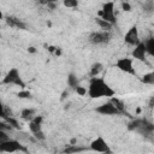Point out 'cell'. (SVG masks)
I'll return each mask as SVG.
<instances>
[{
	"mask_svg": "<svg viewBox=\"0 0 154 154\" xmlns=\"http://www.w3.org/2000/svg\"><path fill=\"white\" fill-rule=\"evenodd\" d=\"M101 11L103 13H114V2L113 1H107L102 5Z\"/></svg>",
	"mask_w": 154,
	"mask_h": 154,
	"instance_id": "16",
	"label": "cell"
},
{
	"mask_svg": "<svg viewBox=\"0 0 154 154\" xmlns=\"http://www.w3.org/2000/svg\"><path fill=\"white\" fill-rule=\"evenodd\" d=\"M89 41L93 45H106L111 41V34L107 30L103 31H95L89 35Z\"/></svg>",
	"mask_w": 154,
	"mask_h": 154,
	"instance_id": "4",
	"label": "cell"
},
{
	"mask_svg": "<svg viewBox=\"0 0 154 154\" xmlns=\"http://www.w3.org/2000/svg\"><path fill=\"white\" fill-rule=\"evenodd\" d=\"M90 148H91V150L99 152V153H111V152H112V150L109 149L107 142H106L101 136H99V137H96L95 140L91 141Z\"/></svg>",
	"mask_w": 154,
	"mask_h": 154,
	"instance_id": "7",
	"label": "cell"
},
{
	"mask_svg": "<svg viewBox=\"0 0 154 154\" xmlns=\"http://www.w3.org/2000/svg\"><path fill=\"white\" fill-rule=\"evenodd\" d=\"M17 96L19 99H31L32 97V94L29 90H20V91H18Z\"/></svg>",
	"mask_w": 154,
	"mask_h": 154,
	"instance_id": "24",
	"label": "cell"
},
{
	"mask_svg": "<svg viewBox=\"0 0 154 154\" xmlns=\"http://www.w3.org/2000/svg\"><path fill=\"white\" fill-rule=\"evenodd\" d=\"M124 42L129 46H136L140 42V35H138L137 25H132L128 30V32L124 36Z\"/></svg>",
	"mask_w": 154,
	"mask_h": 154,
	"instance_id": "6",
	"label": "cell"
},
{
	"mask_svg": "<svg viewBox=\"0 0 154 154\" xmlns=\"http://www.w3.org/2000/svg\"><path fill=\"white\" fill-rule=\"evenodd\" d=\"M82 148L76 147V144H71V147H67L64 149V153H73V152H82Z\"/></svg>",
	"mask_w": 154,
	"mask_h": 154,
	"instance_id": "25",
	"label": "cell"
},
{
	"mask_svg": "<svg viewBox=\"0 0 154 154\" xmlns=\"http://www.w3.org/2000/svg\"><path fill=\"white\" fill-rule=\"evenodd\" d=\"M141 81L144 83V84H154V73L153 72H148V73H144L141 78Z\"/></svg>",
	"mask_w": 154,
	"mask_h": 154,
	"instance_id": "17",
	"label": "cell"
},
{
	"mask_svg": "<svg viewBox=\"0 0 154 154\" xmlns=\"http://www.w3.org/2000/svg\"><path fill=\"white\" fill-rule=\"evenodd\" d=\"M6 116H7V114H6V109H5V107H4V105H2V102H1V100H0V118H1V119H5Z\"/></svg>",
	"mask_w": 154,
	"mask_h": 154,
	"instance_id": "31",
	"label": "cell"
},
{
	"mask_svg": "<svg viewBox=\"0 0 154 154\" xmlns=\"http://www.w3.org/2000/svg\"><path fill=\"white\" fill-rule=\"evenodd\" d=\"M143 43H144V47H146V53H148L149 55H153L154 54V38L149 37Z\"/></svg>",
	"mask_w": 154,
	"mask_h": 154,
	"instance_id": "14",
	"label": "cell"
},
{
	"mask_svg": "<svg viewBox=\"0 0 154 154\" xmlns=\"http://www.w3.org/2000/svg\"><path fill=\"white\" fill-rule=\"evenodd\" d=\"M135 48H134V51H132V53H131V55H132V58H135V59H137V60H140V61H146V47H144V43L142 42V41H140L136 46H134Z\"/></svg>",
	"mask_w": 154,
	"mask_h": 154,
	"instance_id": "9",
	"label": "cell"
},
{
	"mask_svg": "<svg viewBox=\"0 0 154 154\" xmlns=\"http://www.w3.org/2000/svg\"><path fill=\"white\" fill-rule=\"evenodd\" d=\"M95 111L100 114H103V116H116V114H120V112L116 108V106L108 101V102H105L102 105H100L99 107L95 108Z\"/></svg>",
	"mask_w": 154,
	"mask_h": 154,
	"instance_id": "8",
	"label": "cell"
},
{
	"mask_svg": "<svg viewBox=\"0 0 154 154\" xmlns=\"http://www.w3.org/2000/svg\"><path fill=\"white\" fill-rule=\"evenodd\" d=\"M76 142H77V140H76V138H71V141H70V143H71V144H75Z\"/></svg>",
	"mask_w": 154,
	"mask_h": 154,
	"instance_id": "38",
	"label": "cell"
},
{
	"mask_svg": "<svg viewBox=\"0 0 154 154\" xmlns=\"http://www.w3.org/2000/svg\"><path fill=\"white\" fill-rule=\"evenodd\" d=\"M31 120L35 122V123H37V124H42V122H43V117H42V116H34V118H32Z\"/></svg>",
	"mask_w": 154,
	"mask_h": 154,
	"instance_id": "32",
	"label": "cell"
},
{
	"mask_svg": "<svg viewBox=\"0 0 154 154\" xmlns=\"http://www.w3.org/2000/svg\"><path fill=\"white\" fill-rule=\"evenodd\" d=\"M35 112H36V111H35L34 108H24V109H22V112H20V118L24 119V120H26V122H29V120H31V119L34 118Z\"/></svg>",
	"mask_w": 154,
	"mask_h": 154,
	"instance_id": "13",
	"label": "cell"
},
{
	"mask_svg": "<svg viewBox=\"0 0 154 154\" xmlns=\"http://www.w3.org/2000/svg\"><path fill=\"white\" fill-rule=\"evenodd\" d=\"M144 1H148V0H144Z\"/></svg>",
	"mask_w": 154,
	"mask_h": 154,
	"instance_id": "42",
	"label": "cell"
},
{
	"mask_svg": "<svg viewBox=\"0 0 154 154\" xmlns=\"http://www.w3.org/2000/svg\"><path fill=\"white\" fill-rule=\"evenodd\" d=\"M34 137H35L37 141H43V140L46 138V136H45V134L42 132V130H40V131L35 132V134H34Z\"/></svg>",
	"mask_w": 154,
	"mask_h": 154,
	"instance_id": "28",
	"label": "cell"
},
{
	"mask_svg": "<svg viewBox=\"0 0 154 154\" xmlns=\"http://www.w3.org/2000/svg\"><path fill=\"white\" fill-rule=\"evenodd\" d=\"M0 130H12V126L10 124H7L6 122H0Z\"/></svg>",
	"mask_w": 154,
	"mask_h": 154,
	"instance_id": "30",
	"label": "cell"
},
{
	"mask_svg": "<svg viewBox=\"0 0 154 154\" xmlns=\"http://www.w3.org/2000/svg\"><path fill=\"white\" fill-rule=\"evenodd\" d=\"M67 85L71 87V88H73V89L78 85V79H77V77H76L75 73H70L67 76Z\"/></svg>",
	"mask_w": 154,
	"mask_h": 154,
	"instance_id": "18",
	"label": "cell"
},
{
	"mask_svg": "<svg viewBox=\"0 0 154 154\" xmlns=\"http://www.w3.org/2000/svg\"><path fill=\"white\" fill-rule=\"evenodd\" d=\"M102 70H103V65H102L101 63H94V64L91 65V67H90V76H91V77H95V76H97Z\"/></svg>",
	"mask_w": 154,
	"mask_h": 154,
	"instance_id": "15",
	"label": "cell"
},
{
	"mask_svg": "<svg viewBox=\"0 0 154 154\" xmlns=\"http://www.w3.org/2000/svg\"><path fill=\"white\" fill-rule=\"evenodd\" d=\"M38 2H40L41 5H47V4H48V0H38Z\"/></svg>",
	"mask_w": 154,
	"mask_h": 154,
	"instance_id": "37",
	"label": "cell"
},
{
	"mask_svg": "<svg viewBox=\"0 0 154 154\" xmlns=\"http://www.w3.org/2000/svg\"><path fill=\"white\" fill-rule=\"evenodd\" d=\"M6 20V24L10 25L11 28H17V29H22V30H25L26 29V25L25 23H23L20 19L16 18V17H12V16H8L5 18Z\"/></svg>",
	"mask_w": 154,
	"mask_h": 154,
	"instance_id": "10",
	"label": "cell"
},
{
	"mask_svg": "<svg viewBox=\"0 0 154 154\" xmlns=\"http://www.w3.org/2000/svg\"><path fill=\"white\" fill-rule=\"evenodd\" d=\"M0 152L5 153H14V152H28L25 147H23L17 140L8 138L7 141L0 143Z\"/></svg>",
	"mask_w": 154,
	"mask_h": 154,
	"instance_id": "3",
	"label": "cell"
},
{
	"mask_svg": "<svg viewBox=\"0 0 154 154\" xmlns=\"http://www.w3.org/2000/svg\"><path fill=\"white\" fill-rule=\"evenodd\" d=\"M2 18H4V16H2V13L0 12V19H2Z\"/></svg>",
	"mask_w": 154,
	"mask_h": 154,
	"instance_id": "40",
	"label": "cell"
},
{
	"mask_svg": "<svg viewBox=\"0 0 154 154\" xmlns=\"http://www.w3.org/2000/svg\"><path fill=\"white\" fill-rule=\"evenodd\" d=\"M63 4L65 7L69 8H75L78 6V0H63Z\"/></svg>",
	"mask_w": 154,
	"mask_h": 154,
	"instance_id": "23",
	"label": "cell"
},
{
	"mask_svg": "<svg viewBox=\"0 0 154 154\" xmlns=\"http://www.w3.org/2000/svg\"><path fill=\"white\" fill-rule=\"evenodd\" d=\"M96 23H97V25L101 28V29H103V30H107V31H109V29L112 28V24L111 23H108V22H106V20H103L102 18H96Z\"/></svg>",
	"mask_w": 154,
	"mask_h": 154,
	"instance_id": "19",
	"label": "cell"
},
{
	"mask_svg": "<svg viewBox=\"0 0 154 154\" xmlns=\"http://www.w3.org/2000/svg\"><path fill=\"white\" fill-rule=\"evenodd\" d=\"M141 123H142V119H134L131 123H129L128 129H129V130H137V129L140 128Z\"/></svg>",
	"mask_w": 154,
	"mask_h": 154,
	"instance_id": "22",
	"label": "cell"
},
{
	"mask_svg": "<svg viewBox=\"0 0 154 154\" xmlns=\"http://www.w3.org/2000/svg\"><path fill=\"white\" fill-rule=\"evenodd\" d=\"M75 90H76V93H77L78 95H81V96H84V95L87 94V89H85L84 87H81V85H77V87L75 88Z\"/></svg>",
	"mask_w": 154,
	"mask_h": 154,
	"instance_id": "27",
	"label": "cell"
},
{
	"mask_svg": "<svg viewBox=\"0 0 154 154\" xmlns=\"http://www.w3.org/2000/svg\"><path fill=\"white\" fill-rule=\"evenodd\" d=\"M111 102L116 106V108L120 112V114H128L126 113V109H125V105H124V102L122 101V100H119V99H117V97H111Z\"/></svg>",
	"mask_w": 154,
	"mask_h": 154,
	"instance_id": "12",
	"label": "cell"
},
{
	"mask_svg": "<svg viewBox=\"0 0 154 154\" xmlns=\"http://www.w3.org/2000/svg\"><path fill=\"white\" fill-rule=\"evenodd\" d=\"M97 16H99L100 18H102L103 20L111 23L112 25L116 24V22H117V18H116V14H114V13H103V12L100 10V11L97 12Z\"/></svg>",
	"mask_w": 154,
	"mask_h": 154,
	"instance_id": "11",
	"label": "cell"
},
{
	"mask_svg": "<svg viewBox=\"0 0 154 154\" xmlns=\"http://www.w3.org/2000/svg\"><path fill=\"white\" fill-rule=\"evenodd\" d=\"M53 53H54L55 55H58V57H59V55H61V49H60V48H58V47H55V49H54V52H53Z\"/></svg>",
	"mask_w": 154,
	"mask_h": 154,
	"instance_id": "34",
	"label": "cell"
},
{
	"mask_svg": "<svg viewBox=\"0 0 154 154\" xmlns=\"http://www.w3.org/2000/svg\"><path fill=\"white\" fill-rule=\"evenodd\" d=\"M54 49H55V47H54V46H48V51H49L51 53H53V52H54Z\"/></svg>",
	"mask_w": 154,
	"mask_h": 154,
	"instance_id": "36",
	"label": "cell"
},
{
	"mask_svg": "<svg viewBox=\"0 0 154 154\" xmlns=\"http://www.w3.org/2000/svg\"><path fill=\"white\" fill-rule=\"evenodd\" d=\"M0 36H1V35H0Z\"/></svg>",
	"mask_w": 154,
	"mask_h": 154,
	"instance_id": "43",
	"label": "cell"
},
{
	"mask_svg": "<svg viewBox=\"0 0 154 154\" xmlns=\"http://www.w3.org/2000/svg\"><path fill=\"white\" fill-rule=\"evenodd\" d=\"M1 84H14V85H18L20 88L25 87V83L23 82V79L20 77V73H19L18 69H16V67L10 69V71L2 78Z\"/></svg>",
	"mask_w": 154,
	"mask_h": 154,
	"instance_id": "2",
	"label": "cell"
},
{
	"mask_svg": "<svg viewBox=\"0 0 154 154\" xmlns=\"http://www.w3.org/2000/svg\"><path fill=\"white\" fill-rule=\"evenodd\" d=\"M123 1H126V0H123Z\"/></svg>",
	"mask_w": 154,
	"mask_h": 154,
	"instance_id": "41",
	"label": "cell"
},
{
	"mask_svg": "<svg viewBox=\"0 0 154 154\" xmlns=\"http://www.w3.org/2000/svg\"><path fill=\"white\" fill-rule=\"evenodd\" d=\"M46 6H47L49 10H54V8L57 7V2H48Z\"/></svg>",
	"mask_w": 154,
	"mask_h": 154,
	"instance_id": "33",
	"label": "cell"
},
{
	"mask_svg": "<svg viewBox=\"0 0 154 154\" xmlns=\"http://www.w3.org/2000/svg\"><path fill=\"white\" fill-rule=\"evenodd\" d=\"M116 67L119 69L120 71L125 72V73H130V75H136L135 67H134V61L131 58H119L116 61Z\"/></svg>",
	"mask_w": 154,
	"mask_h": 154,
	"instance_id": "5",
	"label": "cell"
},
{
	"mask_svg": "<svg viewBox=\"0 0 154 154\" xmlns=\"http://www.w3.org/2000/svg\"><path fill=\"white\" fill-rule=\"evenodd\" d=\"M10 138V135L7 134V130H0V143L7 141Z\"/></svg>",
	"mask_w": 154,
	"mask_h": 154,
	"instance_id": "26",
	"label": "cell"
},
{
	"mask_svg": "<svg viewBox=\"0 0 154 154\" xmlns=\"http://www.w3.org/2000/svg\"><path fill=\"white\" fill-rule=\"evenodd\" d=\"M7 124H10L11 126H12V129H20V126H19V123H18V120L17 119H14V118H12V117H8V116H6L5 117V119H4Z\"/></svg>",
	"mask_w": 154,
	"mask_h": 154,
	"instance_id": "20",
	"label": "cell"
},
{
	"mask_svg": "<svg viewBox=\"0 0 154 154\" xmlns=\"http://www.w3.org/2000/svg\"><path fill=\"white\" fill-rule=\"evenodd\" d=\"M29 130L32 134H35V132H37V131L41 130V124H37V123H35L32 120H29Z\"/></svg>",
	"mask_w": 154,
	"mask_h": 154,
	"instance_id": "21",
	"label": "cell"
},
{
	"mask_svg": "<svg viewBox=\"0 0 154 154\" xmlns=\"http://www.w3.org/2000/svg\"><path fill=\"white\" fill-rule=\"evenodd\" d=\"M28 52H29V53H32V54H34V53H36V48L31 46V47H29V48H28Z\"/></svg>",
	"mask_w": 154,
	"mask_h": 154,
	"instance_id": "35",
	"label": "cell"
},
{
	"mask_svg": "<svg viewBox=\"0 0 154 154\" xmlns=\"http://www.w3.org/2000/svg\"><path fill=\"white\" fill-rule=\"evenodd\" d=\"M122 10L125 12H129V11H131V5L128 1H123L122 2Z\"/></svg>",
	"mask_w": 154,
	"mask_h": 154,
	"instance_id": "29",
	"label": "cell"
},
{
	"mask_svg": "<svg viewBox=\"0 0 154 154\" xmlns=\"http://www.w3.org/2000/svg\"><path fill=\"white\" fill-rule=\"evenodd\" d=\"M58 0H48V2H57Z\"/></svg>",
	"mask_w": 154,
	"mask_h": 154,
	"instance_id": "39",
	"label": "cell"
},
{
	"mask_svg": "<svg viewBox=\"0 0 154 154\" xmlns=\"http://www.w3.org/2000/svg\"><path fill=\"white\" fill-rule=\"evenodd\" d=\"M88 95L91 99H100V97H112L116 95V91L105 82L101 77H91L89 81Z\"/></svg>",
	"mask_w": 154,
	"mask_h": 154,
	"instance_id": "1",
	"label": "cell"
}]
</instances>
